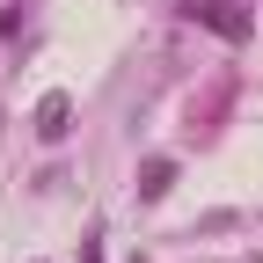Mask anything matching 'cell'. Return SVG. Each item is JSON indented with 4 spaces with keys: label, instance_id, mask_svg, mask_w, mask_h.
<instances>
[{
    "label": "cell",
    "instance_id": "7a4b0ae2",
    "mask_svg": "<svg viewBox=\"0 0 263 263\" xmlns=\"http://www.w3.org/2000/svg\"><path fill=\"white\" fill-rule=\"evenodd\" d=\"M168 176H176V168H168V161H154V168H146V183H139V190H146V197H161V190H168Z\"/></svg>",
    "mask_w": 263,
    "mask_h": 263
},
{
    "label": "cell",
    "instance_id": "6da1fadb",
    "mask_svg": "<svg viewBox=\"0 0 263 263\" xmlns=\"http://www.w3.org/2000/svg\"><path fill=\"white\" fill-rule=\"evenodd\" d=\"M190 15H197V22H205V29H219V37H227V44H241V37H249V22H241V15H227V8H219V0H190Z\"/></svg>",
    "mask_w": 263,
    "mask_h": 263
},
{
    "label": "cell",
    "instance_id": "3957f363",
    "mask_svg": "<svg viewBox=\"0 0 263 263\" xmlns=\"http://www.w3.org/2000/svg\"><path fill=\"white\" fill-rule=\"evenodd\" d=\"M37 117H44V132H66V124H59V117H66V95H44V110H37Z\"/></svg>",
    "mask_w": 263,
    "mask_h": 263
}]
</instances>
